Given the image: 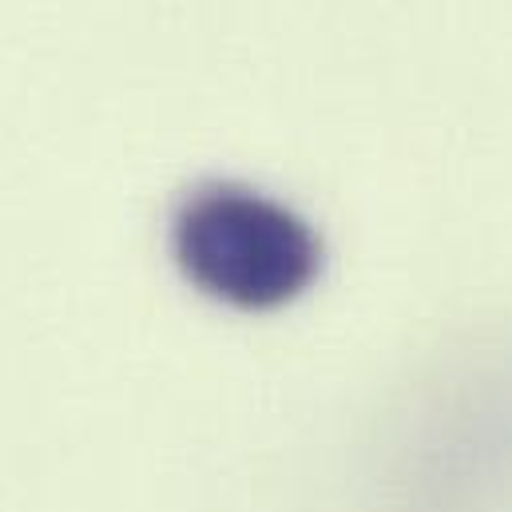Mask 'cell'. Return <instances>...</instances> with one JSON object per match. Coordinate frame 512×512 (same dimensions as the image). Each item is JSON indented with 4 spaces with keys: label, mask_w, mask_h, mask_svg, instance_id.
I'll return each instance as SVG.
<instances>
[{
    "label": "cell",
    "mask_w": 512,
    "mask_h": 512,
    "mask_svg": "<svg viewBox=\"0 0 512 512\" xmlns=\"http://www.w3.org/2000/svg\"><path fill=\"white\" fill-rule=\"evenodd\" d=\"M171 243L187 282L239 310H274L298 298L322 266L310 223L239 183L199 187L179 207Z\"/></svg>",
    "instance_id": "1"
}]
</instances>
